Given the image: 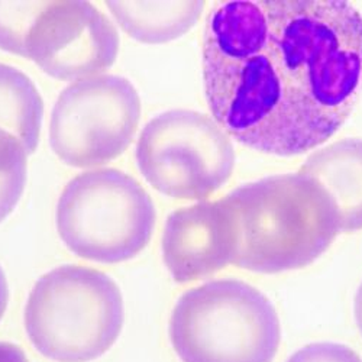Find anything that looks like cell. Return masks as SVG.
I'll use <instances>...</instances> for the list:
<instances>
[{"instance_id": "obj_1", "label": "cell", "mask_w": 362, "mask_h": 362, "mask_svg": "<svg viewBox=\"0 0 362 362\" xmlns=\"http://www.w3.org/2000/svg\"><path fill=\"white\" fill-rule=\"evenodd\" d=\"M203 81L229 136L264 154H305L362 96V15L344 0L221 4L204 26Z\"/></svg>"}, {"instance_id": "obj_2", "label": "cell", "mask_w": 362, "mask_h": 362, "mask_svg": "<svg viewBox=\"0 0 362 362\" xmlns=\"http://www.w3.org/2000/svg\"><path fill=\"white\" fill-rule=\"evenodd\" d=\"M233 221V264L277 274L315 262L341 232L329 193L303 173L277 174L223 197Z\"/></svg>"}, {"instance_id": "obj_3", "label": "cell", "mask_w": 362, "mask_h": 362, "mask_svg": "<svg viewBox=\"0 0 362 362\" xmlns=\"http://www.w3.org/2000/svg\"><path fill=\"white\" fill-rule=\"evenodd\" d=\"M117 284L83 265H62L44 274L29 293L25 330L34 348L55 362H90L105 355L124 327Z\"/></svg>"}, {"instance_id": "obj_4", "label": "cell", "mask_w": 362, "mask_h": 362, "mask_svg": "<svg viewBox=\"0 0 362 362\" xmlns=\"http://www.w3.org/2000/svg\"><path fill=\"white\" fill-rule=\"evenodd\" d=\"M168 334L181 362H273L281 342L273 303L235 279L187 290L173 309Z\"/></svg>"}, {"instance_id": "obj_5", "label": "cell", "mask_w": 362, "mask_h": 362, "mask_svg": "<svg viewBox=\"0 0 362 362\" xmlns=\"http://www.w3.org/2000/svg\"><path fill=\"white\" fill-rule=\"evenodd\" d=\"M57 230L74 255L99 264L135 258L151 240L153 199L129 174L100 168L74 177L59 196Z\"/></svg>"}, {"instance_id": "obj_6", "label": "cell", "mask_w": 362, "mask_h": 362, "mask_svg": "<svg viewBox=\"0 0 362 362\" xmlns=\"http://www.w3.org/2000/svg\"><path fill=\"white\" fill-rule=\"evenodd\" d=\"M136 165L146 183L168 197L206 200L221 190L235 168L229 135L210 116L175 109L142 129Z\"/></svg>"}, {"instance_id": "obj_7", "label": "cell", "mask_w": 362, "mask_h": 362, "mask_svg": "<svg viewBox=\"0 0 362 362\" xmlns=\"http://www.w3.org/2000/svg\"><path fill=\"white\" fill-rule=\"evenodd\" d=\"M141 100L134 84L112 74L76 81L58 96L49 122L54 154L74 168L103 165L135 138Z\"/></svg>"}, {"instance_id": "obj_8", "label": "cell", "mask_w": 362, "mask_h": 362, "mask_svg": "<svg viewBox=\"0 0 362 362\" xmlns=\"http://www.w3.org/2000/svg\"><path fill=\"white\" fill-rule=\"evenodd\" d=\"M119 34L90 2H38L28 22L21 57L63 81L109 70L117 58Z\"/></svg>"}, {"instance_id": "obj_9", "label": "cell", "mask_w": 362, "mask_h": 362, "mask_svg": "<svg viewBox=\"0 0 362 362\" xmlns=\"http://www.w3.org/2000/svg\"><path fill=\"white\" fill-rule=\"evenodd\" d=\"M161 251L168 273L181 284L233 264L235 229L223 197L174 210L164 226Z\"/></svg>"}, {"instance_id": "obj_10", "label": "cell", "mask_w": 362, "mask_h": 362, "mask_svg": "<svg viewBox=\"0 0 362 362\" xmlns=\"http://www.w3.org/2000/svg\"><path fill=\"white\" fill-rule=\"evenodd\" d=\"M298 171L335 202L342 232L362 229V139L345 138L317 149Z\"/></svg>"}, {"instance_id": "obj_11", "label": "cell", "mask_w": 362, "mask_h": 362, "mask_svg": "<svg viewBox=\"0 0 362 362\" xmlns=\"http://www.w3.org/2000/svg\"><path fill=\"white\" fill-rule=\"evenodd\" d=\"M124 31L144 44H164L187 34L204 2H106Z\"/></svg>"}, {"instance_id": "obj_12", "label": "cell", "mask_w": 362, "mask_h": 362, "mask_svg": "<svg viewBox=\"0 0 362 362\" xmlns=\"http://www.w3.org/2000/svg\"><path fill=\"white\" fill-rule=\"evenodd\" d=\"M44 119V102L34 81L23 71L0 64V128L35 153Z\"/></svg>"}, {"instance_id": "obj_13", "label": "cell", "mask_w": 362, "mask_h": 362, "mask_svg": "<svg viewBox=\"0 0 362 362\" xmlns=\"http://www.w3.org/2000/svg\"><path fill=\"white\" fill-rule=\"evenodd\" d=\"M28 153L22 142L0 128V223L18 206L26 185Z\"/></svg>"}, {"instance_id": "obj_14", "label": "cell", "mask_w": 362, "mask_h": 362, "mask_svg": "<svg viewBox=\"0 0 362 362\" xmlns=\"http://www.w3.org/2000/svg\"><path fill=\"white\" fill-rule=\"evenodd\" d=\"M287 362H362V358L346 345L317 342L298 349Z\"/></svg>"}, {"instance_id": "obj_15", "label": "cell", "mask_w": 362, "mask_h": 362, "mask_svg": "<svg viewBox=\"0 0 362 362\" xmlns=\"http://www.w3.org/2000/svg\"><path fill=\"white\" fill-rule=\"evenodd\" d=\"M0 362H29L23 349L11 342H0Z\"/></svg>"}, {"instance_id": "obj_16", "label": "cell", "mask_w": 362, "mask_h": 362, "mask_svg": "<svg viewBox=\"0 0 362 362\" xmlns=\"http://www.w3.org/2000/svg\"><path fill=\"white\" fill-rule=\"evenodd\" d=\"M8 303H9V286H8V280L4 269L0 267V320L4 319L6 313Z\"/></svg>"}, {"instance_id": "obj_17", "label": "cell", "mask_w": 362, "mask_h": 362, "mask_svg": "<svg viewBox=\"0 0 362 362\" xmlns=\"http://www.w3.org/2000/svg\"><path fill=\"white\" fill-rule=\"evenodd\" d=\"M354 312H355V320L358 325V329L362 335V283L356 291L355 301H354Z\"/></svg>"}]
</instances>
